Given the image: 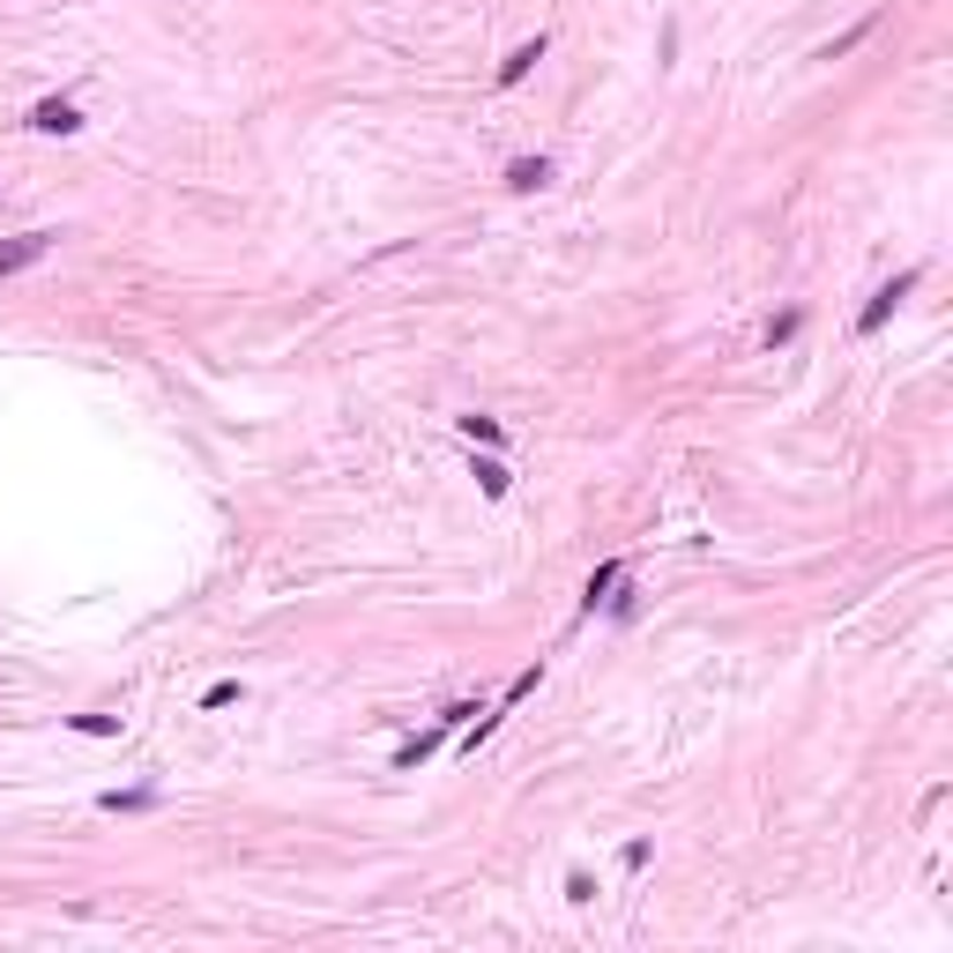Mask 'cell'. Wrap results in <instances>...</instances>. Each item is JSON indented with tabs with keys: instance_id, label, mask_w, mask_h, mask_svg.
I'll return each instance as SVG.
<instances>
[{
	"instance_id": "obj_1",
	"label": "cell",
	"mask_w": 953,
	"mask_h": 953,
	"mask_svg": "<svg viewBox=\"0 0 953 953\" xmlns=\"http://www.w3.org/2000/svg\"><path fill=\"white\" fill-rule=\"evenodd\" d=\"M469 715H477V701H455V707H440V723H432V730H417V738H403V746H395V767H403V775H410V767H425L432 752L448 746V730H462Z\"/></svg>"
},
{
	"instance_id": "obj_2",
	"label": "cell",
	"mask_w": 953,
	"mask_h": 953,
	"mask_svg": "<svg viewBox=\"0 0 953 953\" xmlns=\"http://www.w3.org/2000/svg\"><path fill=\"white\" fill-rule=\"evenodd\" d=\"M916 284H924V269H902L894 284H879V298H871L865 313H857V335H879V329H886V321H894V306H902Z\"/></svg>"
},
{
	"instance_id": "obj_3",
	"label": "cell",
	"mask_w": 953,
	"mask_h": 953,
	"mask_svg": "<svg viewBox=\"0 0 953 953\" xmlns=\"http://www.w3.org/2000/svg\"><path fill=\"white\" fill-rule=\"evenodd\" d=\"M52 239H60V231H23V239H0V276H23L31 261H45V253H52Z\"/></svg>"
},
{
	"instance_id": "obj_4",
	"label": "cell",
	"mask_w": 953,
	"mask_h": 953,
	"mask_svg": "<svg viewBox=\"0 0 953 953\" xmlns=\"http://www.w3.org/2000/svg\"><path fill=\"white\" fill-rule=\"evenodd\" d=\"M31 127H38V134H75L83 112H75V97H38V105H31Z\"/></svg>"
},
{
	"instance_id": "obj_5",
	"label": "cell",
	"mask_w": 953,
	"mask_h": 953,
	"mask_svg": "<svg viewBox=\"0 0 953 953\" xmlns=\"http://www.w3.org/2000/svg\"><path fill=\"white\" fill-rule=\"evenodd\" d=\"M544 52H551V38H529V45H514V52L499 60V90H514V83H522V75H529V68L544 60Z\"/></svg>"
},
{
	"instance_id": "obj_6",
	"label": "cell",
	"mask_w": 953,
	"mask_h": 953,
	"mask_svg": "<svg viewBox=\"0 0 953 953\" xmlns=\"http://www.w3.org/2000/svg\"><path fill=\"white\" fill-rule=\"evenodd\" d=\"M544 179H551V165H544V157H514V165H507V187H514V194H537Z\"/></svg>"
},
{
	"instance_id": "obj_7",
	"label": "cell",
	"mask_w": 953,
	"mask_h": 953,
	"mask_svg": "<svg viewBox=\"0 0 953 953\" xmlns=\"http://www.w3.org/2000/svg\"><path fill=\"white\" fill-rule=\"evenodd\" d=\"M97 805H105V812H150V805H157V789H105Z\"/></svg>"
},
{
	"instance_id": "obj_8",
	"label": "cell",
	"mask_w": 953,
	"mask_h": 953,
	"mask_svg": "<svg viewBox=\"0 0 953 953\" xmlns=\"http://www.w3.org/2000/svg\"><path fill=\"white\" fill-rule=\"evenodd\" d=\"M619 559H604V567H596V574H588V588H581V596H588V611H596V604H604V596H611V588H619Z\"/></svg>"
},
{
	"instance_id": "obj_9",
	"label": "cell",
	"mask_w": 953,
	"mask_h": 953,
	"mask_svg": "<svg viewBox=\"0 0 953 953\" xmlns=\"http://www.w3.org/2000/svg\"><path fill=\"white\" fill-rule=\"evenodd\" d=\"M477 485H485V499H507V485H514V477H507V462L477 455Z\"/></svg>"
},
{
	"instance_id": "obj_10",
	"label": "cell",
	"mask_w": 953,
	"mask_h": 953,
	"mask_svg": "<svg viewBox=\"0 0 953 953\" xmlns=\"http://www.w3.org/2000/svg\"><path fill=\"white\" fill-rule=\"evenodd\" d=\"M865 38H871V15H865V23H857V31H842V38H834V45H820L812 60H842V52H857V45H865Z\"/></svg>"
},
{
	"instance_id": "obj_11",
	"label": "cell",
	"mask_w": 953,
	"mask_h": 953,
	"mask_svg": "<svg viewBox=\"0 0 953 953\" xmlns=\"http://www.w3.org/2000/svg\"><path fill=\"white\" fill-rule=\"evenodd\" d=\"M462 432H469V440H477V448H499V417H462Z\"/></svg>"
},
{
	"instance_id": "obj_12",
	"label": "cell",
	"mask_w": 953,
	"mask_h": 953,
	"mask_svg": "<svg viewBox=\"0 0 953 953\" xmlns=\"http://www.w3.org/2000/svg\"><path fill=\"white\" fill-rule=\"evenodd\" d=\"M797 329H805V306H789V313H775V329H767V343H789Z\"/></svg>"
},
{
	"instance_id": "obj_13",
	"label": "cell",
	"mask_w": 953,
	"mask_h": 953,
	"mask_svg": "<svg viewBox=\"0 0 953 953\" xmlns=\"http://www.w3.org/2000/svg\"><path fill=\"white\" fill-rule=\"evenodd\" d=\"M231 701H239V678H216V686L202 693V707H231Z\"/></svg>"
},
{
	"instance_id": "obj_14",
	"label": "cell",
	"mask_w": 953,
	"mask_h": 953,
	"mask_svg": "<svg viewBox=\"0 0 953 953\" xmlns=\"http://www.w3.org/2000/svg\"><path fill=\"white\" fill-rule=\"evenodd\" d=\"M75 730H83V738H112L120 723H112V715H75Z\"/></svg>"
}]
</instances>
